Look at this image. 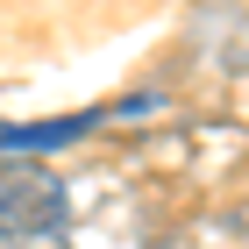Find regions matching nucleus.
<instances>
[{
	"instance_id": "f257e3e1",
	"label": "nucleus",
	"mask_w": 249,
	"mask_h": 249,
	"mask_svg": "<svg viewBox=\"0 0 249 249\" xmlns=\"http://www.w3.org/2000/svg\"><path fill=\"white\" fill-rule=\"evenodd\" d=\"M64 185L36 164H0V235L7 242H29V235H57L64 228Z\"/></svg>"
}]
</instances>
